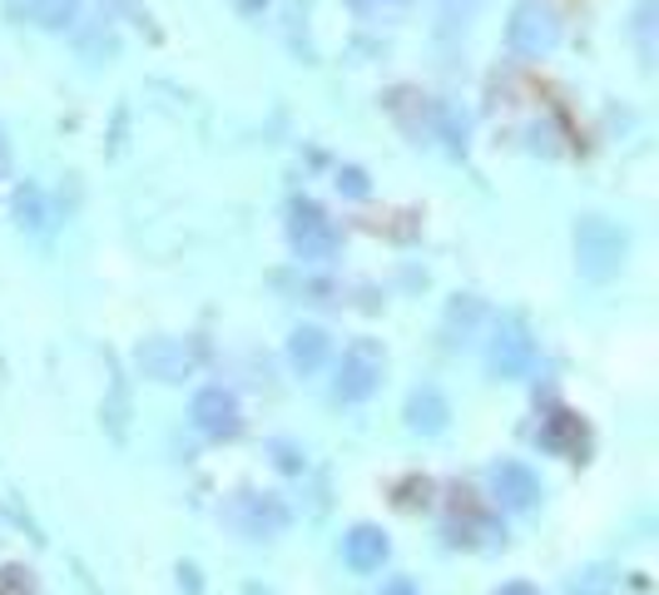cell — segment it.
I'll return each mask as SVG.
<instances>
[{"label": "cell", "instance_id": "obj_1", "mask_svg": "<svg viewBox=\"0 0 659 595\" xmlns=\"http://www.w3.org/2000/svg\"><path fill=\"white\" fill-rule=\"evenodd\" d=\"M630 259V234L606 214H585L575 218V269L580 278L590 283H606L625 269Z\"/></svg>", "mask_w": 659, "mask_h": 595}, {"label": "cell", "instance_id": "obj_2", "mask_svg": "<svg viewBox=\"0 0 659 595\" xmlns=\"http://www.w3.org/2000/svg\"><path fill=\"white\" fill-rule=\"evenodd\" d=\"M506 45L520 60H541L561 45V15L551 0H516V11L506 21Z\"/></svg>", "mask_w": 659, "mask_h": 595}, {"label": "cell", "instance_id": "obj_3", "mask_svg": "<svg viewBox=\"0 0 659 595\" xmlns=\"http://www.w3.org/2000/svg\"><path fill=\"white\" fill-rule=\"evenodd\" d=\"M530 362H536V337H530L526 318H516V313L496 318V328L487 337V372L511 382V378H526Z\"/></svg>", "mask_w": 659, "mask_h": 595}, {"label": "cell", "instance_id": "obj_4", "mask_svg": "<svg viewBox=\"0 0 659 595\" xmlns=\"http://www.w3.org/2000/svg\"><path fill=\"white\" fill-rule=\"evenodd\" d=\"M288 243L303 263H327L337 253V224L323 214V204L292 199L288 204Z\"/></svg>", "mask_w": 659, "mask_h": 595}, {"label": "cell", "instance_id": "obj_5", "mask_svg": "<svg viewBox=\"0 0 659 595\" xmlns=\"http://www.w3.org/2000/svg\"><path fill=\"white\" fill-rule=\"evenodd\" d=\"M382 368H387L382 347L372 343V337H357V343L343 353L337 372H333V397H337V402H362V397H372V392H378V382H382Z\"/></svg>", "mask_w": 659, "mask_h": 595}, {"label": "cell", "instance_id": "obj_6", "mask_svg": "<svg viewBox=\"0 0 659 595\" xmlns=\"http://www.w3.org/2000/svg\"><path fill=\"white\" fill-rule=\"evenodd\" d=\"M134 362H140V372H144V378H154V382H184L189 372H194L189 347L173 343V337H149V343H140Z\"/></svg>", "mask_w": 659, "mask_h": 595}, {"label": "cell", "instance_id": "obj_7", "mask_svg": "<svg viewBox=\"0 0 659 595\" xmlns=\"http://www.w3.org/2000/svg\"><path fill=\"white\" fill-rule=\"evenodd\" d=\"M491 491L506 511H530L541 501V476L530 472L526 462H496L491 466Z\"/></svg>", "mask_w": 659, "mask_h": 595}, {"label": "cell", "instance_id": "obj_8", "mask_svg": "<svg viewBox=\"0 0 659 595\" xmlns=\"http://www.w3.org/2000/svg\"><path fill=\"white\" fill-rule=\"evenodd\" d=\"M189 417H194V427L204 437H233L238 432V402H233V392H224V388L194 392V402H189Z\"/></svg>", "mask_w": 659, "mask_h": 595}, {"label": "cell", "instance_id": "obj_9", "mask_svg": "<svg viewBox=\"0 0 659 595\" xmlns=\"http://www.w3.org/2000/svg\"><path fill=\"white\" fill-rule=\"evenodd\" d=\"M387 531L382 526H368V521H362V526H352L343 536V561L352 566L357 575H368V571H382V561H387Z\"/></svg>", "mask_w": 659, "mask_h": 595}, {"label": "cell", "instance_id": "obj_10", "mask_svg": "<svg viewBox=\"0 0 659 595\" xmlns=\"http://www.w3.org/2000/svg\"><path fill=\"white\" fill-rule=\"evenodd\" d=\"M402 417H407V427H411V432L436 437L446 423H452V402L442 397V388H432V382H427V388H417V392H411V397H407V407H402Z\"/></svg>", "mask_w": 659, "mask_h": 595}, {"label": "cell", "instance_id": "obj_11", "mask_svg": "<svg viewBox=\"0 0 659 595\" xmlns=\"http://www.w3.org/2000/svg\"><path fill=\"white\" fill-rule=\"evenodd\" d=\"M288 362H292V372H303V378H313V372H323V362H327V333L323 328H292V337H288Z\"/></svg>", "mask_w": 659, "mask_h": 595}, {"label": "cell", "instance_id": "obj_12", "mask_svg": "<svg viewBox=\"0 0 659 595\" xmlns=\"http://www.w3.org/2000/svg\"><path fill=\"white\" fill-rule=\"evenodd\" d=\"M238 521H243L249 536H278V531L288 526V507H283L278 497H243Z\"/></svg>", "mask_w": 659, "mask_h": 595}, {"label": "cell", "instance_id": "obj_13", "mask_svg": "<svg viewBox=\"0 0 659 595\" xmlns=\"http://www.w3.org/2000/svg\"><path fill=\"white\" fill-rule=\"evenodd\" d=\"M481 5L487 0H432V25L442 40H452V35H462L466 25L481 15Z\"/></svg>", "mask_w": 659, "mask_h": 595}, {"label": "cell", "instance_id": "obj_14", "mask_svg": "<svg viewBox=\"0 0 659 595\" xmlns=\"http://www.w3.org/2000/svg\"><path fill=\"white\" fill-rule=\"evenodd\" d=\"M21 15L31 25H40V31H65V25H75L80 0H25Z\"/></svg>", "mask_w": 659, "mask_h": 595}, {"label": "cell", "instance_id": "obj_15", "mask_svg": "<svg viewBox=\"0 0 659 595\" xmlns=\"http://www.w3.org/2000/svg\"><path fill=\"white\" fill-rule=\"evenodd\" d=\"M585 442V427L580 417H571V412H551L541 427V447L546 452H575V447Z\"/></svg>", "mask_w": 659, "mask_h": 595}, {"label": "cell", "instance_id": "obj_16", "mask_svg": "<svg viewBox=\"0 0 659 595\" xmlns=\"http://www.w3.org/2000/svg\"><path fill=\"white\" fill-rule=\"evenodd\" d=\"M15 218H21V228H31V234H45V228H50L45 189H40V185H31V179H25V185L15 189Z\"/></svg>", "mask_w": 659, "mask_h": 595}, {"label": "cell", "instance_id": "obj_17", "mask_svg": "<svg viewBox=\"0 0 659 595\" xmlns=\"http://www.w3.org/2000/svg\"><path fill=\"white\" fill-rule=\"evenodd\" d=\"M476 323H481V304L462 293V298L446 308V343H466V333H471Z\"/></svg>", "mask_w": 659, "mask_h": 595}, {"label": "cell", "instance_id": "obj_18", "mask_svg": "<svg viewBox=\"0 0 659 595\" xmlns=\"http://www.w3.org/2000/svg\"><path fill=\"white\" fill-rule=\"evenodd\" d=\"M655 11H659V0H639V11H635V45L645 66H655Z\"/></svg>", "mask_w": 659, "mask_h": 595}, {"label": "cell", "instance_id": "obj_19", "mask_svg": "<svg viewBox=\"0 0 659 595\" xmlns=\"http://www.w3.org/2000/svg\"><path fill=\"white\" fill-rule=\"evenodd\" d=\"M347 5H352L362 21H397L411 0H347Z\"/></svg>", "mask_w": 659, "mask_h": 595}, {"label": "cell", "instance_id": "obj_20", "mask_svg": "<svg viewBox=\"0 0 659 595\" xmlns=\"http://www.w3.org/2000/svg\"><path fill=\"white\" fill-rule=\"evenodd\" d=\"M565 595H610V571H606V566H590V571H585Z\"/></svg>", "mask_w": 659, "mask_h": 595}, {"label": "cell", "instance_id": "obj_21", "mask_svg": "<svg viewBox=\"0 0 659 595\" xmlns=\"http://www.w3.org/2000/svg\"><path fill=\"white\" fill-rule=\"evenodd\" d=\"M382 595H417V585H411L407 575H392V581L382 585Z\"/></svg>", "mask_w": 659, "mask_h": 595}, {"label": "cell", "instance_id": "obj_22", "mask_svg": "<svg viewBox=\"0 0 659 595\" xmlns=\"http://www.w3.org/2000/svg\"><path fill=\"white\" fill-rule=\"evenodd\" d=\"M343 179H347V189H352V194H368V185H362V174H357V169H347Z\"/></svg>", "mask_w": 659, "mask_h": 595}, {"label": "cell", "instance_id": "obj_23", "mask_svg": "<svg viewBox=\"0 0 659 595\" xmlns=\"http://www.w3.org/2000/svg\"><path fill=\"white\" fill-rule=\"evenodd\" d=\"M496 595H536V591H530V585L526 581H511V585H501V591Z\"/></svg>", "mask_w": 659, "mask_h": 595}, {"label": "cell", "instance_id": "obj_24", "mask_svg": "<svg viewBox=\"0 0 659 595\" xmlns=\"http://www.w3.org/2000/svg\"><path fill=\"white\" fill-rule=\"evenodd\" d=\"M179 581H184V585H189V591H194V595H199V575H194V566H184V571H179Z\"/></svg>", "mask_w": 659, "mask_h": 595}, {"label": "cell", "instance_id": "obj_25", "mask_svg": "<svg viewBox=\"0 0 659 595\" xmlns=\"http://www.w3.org/2000/svg\"><path fill=\"white\" fill-rule=\"evenodd\" d=\"M5 159H11V144H5V130H0V169H5Z\"/></svg>", "mask_w": 659, "mask_h": 595}]
</instances>
